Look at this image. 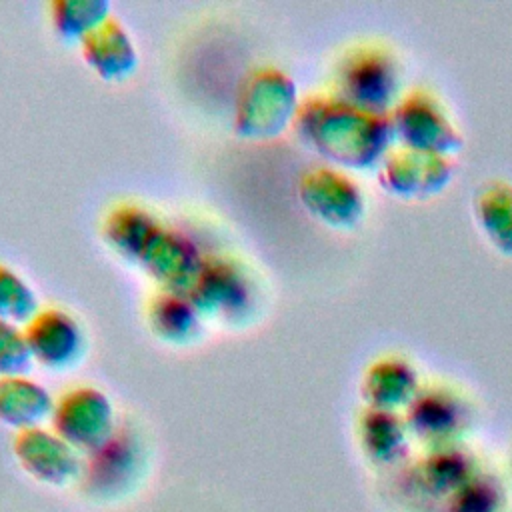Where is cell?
<instances>
[{
	"instance_id": "1",
	"label": "cell",
	"mask_w": 512,
	"mask_h": 512,
	"mask_svg": "<svg viewBox=\"0 0 512 512\" xmlns=\"http://www.w3.org/2000/svg\"><path fill=\"white\" fill-rule=\"evenodd\" d=\"M102 232L120 256L140 266L160 288L188 292L204 254L186 232L136 202L114 204L102 220Z\"/></svg>"
},
{
	"instance_id": "2",
	"label": "cell",
	"mask_w": 512,
	"mask_h": 512,
	"mask_svg": "<svg viewBox=\"0 0 512 512\" xmlns=\"http://www.w3.org/2000/svg\"><path fill=\"white\" fill-rule=\"evenodd\" d=\"M296 108L292 78L276 66H254L238 82L232 126L242 138H272L284 130Z\"/></svg>"
},
{
	"instance_id": "3",
	"label": "cell",
	"mask_w": 512,
	"mask_h": 512,
	"mask_svg": "<svg viewBox=\"0 0 512 512\" xmlns=\"http://www.w3.org/2000/svg\"><path fill=\"white\" fill-rule=\"evenodd\" d=\"M186 296L202 318L226 324L244 322L256 306V290L248 270L226 256L204 254Z\"/></svg>"
},
{
	"instance_id": "4",
	"label": "cell",
	"mask_w": 512,
	"mask_h": 512,
	"mask_svg": "<svg viewBox=\"0 0 512 512\" xmlns=\"http://www.w3.org/2000/svg\"><path fill=\"white\" fill-rule=\"evenodd\" d=\"M24 334L32 358L62 368L74 362L84 348V330L74 314L58 306H40V310L24 324Z\"/></svg>"
},
{
	"instance_id": "5",
	"label": "cell",
	"mask_w": 512,
	"mask_h": 512,
	"mask_svg": "<svg viewBox=\"0 0 512 512\" xmlns=\"http://www.w3.org/2000/svg\"><path fill=\"white\" fill-rule=\"evenodd\" d=\"M84 62L108 82H120L138 68V50L128 28L114 16L92 28L80 42Z\"/></svg>"
},
{
	"instance_id": "6",
	"label": "cell",
	"mask_w": 512,
	"mask_h": 512,
	"mask_svg": "<svg viewBox=\"0 0 512 512\" xmlns=\"http://www.w3.org/2000/svg\"><path fill=\"white\" fill-rule=\"evenodd\" d=\"M146 320L150 330L162 340L186 344L200 336L204 318L184 292L160 288L148 298Z\"/></svg>"
},
{
	"instance_id": "7",
	"label": "cell",
	"mask_w": 512,
	"mask_h": 512,
	"mask_svg": "<svg viewBox=\"0 0 512 512\" xmlns=\"http://www.w3.org/2000/svg\"><path fill=\"white\" fill-rule=\"evenodd\" d=\"M48 10L54 32L66 42H80L112 16L108 0H52Z\"/></svg>"
},
{
	"instance_id": "8",
	"label": "cell",
	"mask_w": 512,
	"mask_h": 512,
	"mask_svg": "<svg viewBox=\"0 0 512 512\" xmlns=\"http://www.w3.org/2000/svg\"><path fill=\"white\" fill-rule=\"evenodd\" d=\"M48 408L46 392L20 376L0 378V414L14 420H32Z\"/></svg>"
},
{
	"instance_id": "9",
	"label": "cell",
	"mask_w": 512,
	"mask_h": 512,
	"mask_svg": "<svg viewBox=\"0 0 512 512\" xmlns=\"http://www.w3.org/2000/svg\"><path fill=\"white\" fill-rule=\"evenodd\" d=\"M108 420L106 398L94 390H78L66 398L62 406V422L70 434L78 438H92L100 434Z\"/></svg>"
},
{
	"instance_id": "10",
	"label": "cell",
	"mask_w": 512,
	"mask_h": 512,
	"mask_svg": "<svg viewBox=\"0 0 512 512\" xmlns=\"http://www.w3.org/2000/svg\"><path fill=\"white\" fill-rule=\"evenodd\" d=\"M38 310L34 288L12 266L0 262V318L24 326Z\"/></svg>"
},
{
	"instance_id": "11",
	"label": "cell",
	"mask_w": 512,
	"mask_h": 512,
	"mask_svg": "<svg viewBox=\"0 0 512 512\" xmlns=\"http://www.w3.org/2000/svg\"><path fill=\"white\" fill-rule=\"evenodd\" d=\"M32 362V352L24 334V326L0 318V372L18 374Z\"/></svg>"
}]
</instances>
